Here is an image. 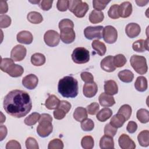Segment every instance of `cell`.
<instances>
[{"label":"cell","mask_w":149,"mask_h":149,"mask_svg":"<svg viewBox=\"0 0 149 149\" xmlns=\"http://www.w3.org/2000/svg\"><path fill=\"white\" fill-rule=\"evenodd\" d=\"M98 91V86L94 81L86 83L83 86V95L87 98H92L95 96Z\"/></svg>","instance_id":"4fadbf2b"},{"label":"cell","mask_w":149,"mask_h":149,"mask_svg":"<svg viewBox=\"0 0 149 149\" xmlns=\"http://www.w3.org/2000/svg\"><path fill=\"white\" fill-rule=\"evenodd\" d=\"M63 148V141L59 139H55L50 141L48 146V149H62Z\"/></svg>","instance_id":"ee69618b"},{"label":"cell","mask_w":149,"mask_h":149,"mask_svg":"<svg viewBox=\"0 0 149 149\" xmlns=\"http://www.w3.org/2000/svg\"><path fill=\"white\" fill-rule=\"evenodd\" d=\"M3 106L8 114L20 118L25 116L31 111L32 102L27 92L20 90H13L5 97Z\"/></svg>","instance_id":"6da1fadb"},{"label":"cell","mask_w":149,"mask_h":149,"mask_svg":"<svg viewBox=\"0 0 149 149\" xmlns=\"http://www.w3.org/2000/svg\"><path fill=\"white\" fill-rule=\"evenodd\" d=\"M8 10V6L6 1L1 0L0 1V13H6Z\"/></svg>","instance_id":"680465c9"},{"label":"cell","mask_w":149,"mask_h":149,"mask_svg":"<svg viewBox=\"0 0 149 149\" xmlns=\"http://www.w3.org/2000/svg\"><path fill=\"white\" fill-rule=\"evenodd\" d=\"M38 83V79L34 74H29L22 79L23 86L29 90L34 89Z\"/></svg>","instance_id":"8fae6325"},{"label":"cell","mask_w":149,"mask_h":149,"mask_svg":"<svg viewBox=\"0 0 149 149\" xmlns=\"http://www.w3.org/2000/svg\"><path fill=\"white\" fill-rule=\"evenodd\" d=\"M60 38L63 42L65 44H70L75 39V32L73 29H66L60 31Z\"/></svg>","instance_id":"7c38bea8"},{"label":"cell","mask_w":149,"mask_h":149,"mask_svg":"<svg viewBox=\"0 0 149 149\" xmlns=\"http://www.w3.org/2000/svg\"><path fill=\"white\" fill-rule=\"evenodd\" d=\"M132 109L131 107L128 104H124L119 109L118 113L123 115L125 117L126 120H127L132 115Z\"/></svg>","instance_id":"74e56055"},{"label":"cell","mask_w":149,"mask_h":149,"mask_svg":"<svg viewBox=\"0 0 149 149\" xmlns=\"http://www.w3.org/2000/svg\"><path fill=\"white\" fill-rule=\"evenodd\" d=\"M14 63V61L10 58H1V62L0 65L1 70L3 72L6 73L10 66Z\"/></svg>","instance_id":"ab89813d"},{"label":"cell","mask_w":149,"mask_h":149,"mask_svg":"<svg viewBox=\"0 0 149 149\" xmlns=\"http://www.w3.org/2000/svg\"><path fill=\"white\" fill-rule=\"evenodd\" d=\"M0 135H1V141H2L6 136L8 130L7 128L4 125H1L0 127Z\"/></svg>","instance_id":"94428289"},{"label":"cell","mask_w":149,"mask_h":149,"mask_svg":"<svg viewBox=\"0 0 149 149\" xmlns=\"http://www.w3.org/2000/svg\"><path fill=\"white\" fill-rule=\"evenodd\" d=\"M44 40L48 46L54 47L59 44L60 36L57 31L53 30H49L44 34Z\"/></svg>","instance_id":"ba28073f"},{"label":"cell","mask_w":149,"mask_h":149,"mask_svg":"<svg viewBox=\"0 0 149 149\" xmlns=\"http://www.w3.org/2000/svg\"><path fill=\"white\" fill-rule=\"evenodd\" d=\"M104 132L105 135L113 137V136H115L117 132V128L115 127L114 126L111 125L110 123H108L105 126Z\"/></svg>","instance_id":"c3c4849f"},{"label":"cell","mask_w":149,"mask_h":149,"mask_svg":"<svg viewBox=\"0 0 149 149\" xmlns=\"http://www.w3.org/2000/svg\"><path fill=\"white\" fill-rule=\"evenodd\" d=\"M135 2L139 6H146L148 3V1H136Z\"/></svg>","instance_id":"6125c7cd"},{"label":"cell","mask_w":149,"mask_h":149,"mask_svg":"<svg viewBox=\"0 0 149 149\" xmlns=\"http://www.w3.org/2000/svg\"><path fill=\"white\" fill-rule=\"evenodd\" d=\"M137 140L141 146L148 147L149 146V131L148 130L141 131L138 134Z\"/></svg>","instance_id":"d6a6232c"},{"label":"cell","mask_w":149,"mask_h":149,"mask_svg":"<svg viewBox=\"0 0 149 149\" xmlns=\"http://www.w3.org/2000/svg\"><path fill=\"white\" fill-rule=\"evenodd\" d=\"M26 53V48L23 45H16L11 51L10 57L14 61H21L25 58Z\"/></svg>","instance_id":"9c48e42d"},{"label":"cell","mask_w":149,"mask_h":149,"mask_svg":"<svg viewBox=\"0 0 149 149\" xmlns=\"http://www.w3.org/2000/svg\"><path fill=\"white\" fill-rule=\"evenodd\" d=\"M108 16L112 19H118L120 17L119 14V5L117 4L112 5L108 12Z\"/></svg>","instance_id":"b9f144b4"},{"label":"cell","mask_w":149,"mask_h":149,"mask_svg":"<svg viewBox=\"0 0 149 149\" xmlns=\"http://www.w3.org/2000/svg\"><path fill=\"white\" fill-rule=\"evenodd\" d=\"M58 92L65 98H74L78 94V81L71 76L60 79L58 85Z\"/></svg>","instance_id":"7a4b0ae2"},{"label":"cell","mask_w":149,"mask_h":149,"mask_svg":"<svg viewBox=\"0 0 149 149\" xmlns=\"http://www.w3.org/2000/svg\"><path fill=\"white\" fill-rule=\"evenodd\" d=\"M81 145L84 149H91L94 145V139L91 136H84L81 139Z\"/></svg>","instance_id":"8d00e7d4"},{"label":"cell","mask_w":149,"mask_h":149,"mask_svg":"<svg viewBox=\"0 0 149 149\" xmlns=\"http://www.w3.org/2000/svg\"><path fill=\"white\" fill-rule=\"evenodd\" d=\"M134 87L135 88L140 92L145 91L148 87L147 79L142 76H139L134 83Z\"/></svg>","instance_id":"d4e9b609"},{"label":"cell","mask_w":149,"mask_h":149,"mask_svg":"<svg viewBox=\"0 0 149 149\" xmlns=\"http://www.w3.org/2000/svg\"><path fill=\"white\" fill-rule=\"evenodd\" d=\"M104 19V15L101 11L93 10L89 15V20L93 24L99 23L101 22Z\"/></svg>","instance_id":"f546056e"},{"label":"cell","mask_w":149,"mask_h":149,"mask_svg":"<svg viewBox=\"0 0 149 149\" xmlns=\"http://www.w3.org/2000/svg\"><path fill=\"white\" fill-rule=\"evenodd\" d=\"M52 121V118L49 114L42 113L41 115L37 127V133L39 136L46 137L52 133L53 130Z\"/></svg>","instance_id":"3957f363"},{"label":"cell","mask_w":149,"mask_h":149,"mask_svg":"<svg viewBox=\"0 0 149 149\" xmlns=\"http://www.w3.org/2000/svg\"><path fill=\"white\" fill-rule=\"evenodd\" d=\"M53 114H54V118L56 119L61 120V119H62L63 118H64L65 117L66 113L65 111H63V110H62L61 109H59V108H57L54 111Z\"/></svg>","instance_id":"9f6ffc18"},{"label":"cell","mask_w":149,"mask_h":149,"mask_svg":"<svg viewBox=\"0 0 149 149\" xmlns=\"http://www.w3.org/2000/svg\"><path fill=\"white\" fill-rule=\"evenodd\" d=\"M104 91L107 94L113 95L118 92V87L116 83L113 80H107L104 83Z\"/></svg>","instance_id":"ffe728a7"},{"label":"cell","mask_w":149,"mask_h":149,"mask_svg":"<svg viewBox=\"0 0 149 149\" xmlns=\"http://www.w3.org/2000/svg\"><path fill=\"white\" fill-rule=\"evenodd\" d=\"M73 118L77 122H81L87 118V111L83 107H77L73 112Z\"/></svg>","instance_id":"83f0119b"},{"label":"cell","mask_w":149,"mask_h":149,"mask_svg":"<svg viewBox=\"0 0 149 149\" xmlns=\"http://www.w3.org/2000/svg\"><path fill=\"white\" fill-rule=\"evenodd\" d=\"M126 121V120L123 115L117 113L112 117L109 123L118 129L121 127Z\"/></svg>","instance_id":"1f68e13d"},{"label":"cell","mask_w":149,"mask_h":149,"mask_svg":"<svg viewBox=\"0 0 149 149\" xmlns=\"http://www.w3.org/2000/svg\"><path fill=\"white\" fill-rule=\"evenodd\" d=\"M40 116L41 115L39 113L33 112L24 119V122L27 126H31L34 125L37 122H38Z\"/></svg>","instance_id":"d590c367"},{"label":"cell","mask_w":149,"mask_h":149,"mask_svg":"<svg viewBox=\"0 0 149 149\" xmlns=\"http://www.w3.org/2000/svg\"><path fill=\"white\" fill-rule=\"evenodd\" d=\"M17 40L19 42L24 44H30L33 40V37L32 34L26 30L20 31L16 37Z\"/></svg>","instance_id":"e0dca14e"},{"label":"cell","mask_w":149,"mask_h":149,"mask_svg":"<svg viewBox=\"0 0 149 149\" xmlns=\"http://www.w3.org/2000/svg\"><path fill=\"white\" fill-rule=\"evenodd\" d=\"M102 37L104 40L108 44L115 43L118 38L116 29L112 26H106L103 29Z\"/></svg>","instance_id":"52a82bcc"},{"label":"cell","mask_w":149,"mask_h":149,"mask_svg":"<svg viewBox=\"0 0 149 149\" xmlns=\"http://www.w3.org/2000/svg\"><path fill=\"white\" fill-rule=\"evenodd\" d=\"M59 99L55 95H50L47 98L45 102V106L48 109H56L60 103Z\"/></svg>","instance_id":"cb8c5ba5"},{"label":"cell","mask_w":149,"mask_h":149,"mask_svg":"<svg viewBox=\"0 0 149 149\" xmlns=\"http://www.w3.org/2000/svg\"><path fill=\"white\" fill-rule=\"evenodd\" d=\"M133 8L132 3L129 1L122 2L119 6V14L120 17L126 18L130 16L132 13Z\"/></svg>","instance_id":"9a60e30c"},{"label":"cell","mask_w":149,"mask_h":149,"mask_svg":"<svg viewBox=\"0 0 149 149\" xmlns=\"http://www.w3.org/2000/svg\"><path fill=\"white\" fill-rule=\"evenodd\" d=\"M99 102L100 105L104 107H112L115 104V101L112 95L106 94L105 93H101L99 96Z\"/></svg>","instance_id":"ac0fdd59"},{"label":"cell","mask_w":149,"mask_h":149,"mask_svg":"<svg viewBox=\"0 0 149 149\" xmlns=\"http://www.w3.org/2000/svg\"><path fill=\"white\" fill-rule=\"evenodd\" d=\"M141 32L140 26L136 23H130L127 24L125 28L126 35L131 38L137 37Z\"/></svg>","instance_id":"5bb4252c"},{"label":"cell","mask_w":149,"mask_h":149,"mask_svg":"<svg viewBox=\"0 0 149 149\" xmlns=\"http://www.w3.org/2000/svg\"><path fill=\"white\" fill-rule=\"evenodd\" d=\"M71 56L73 61L77 64L86 63L90 60L89 51L84 47L76 48Z\"/></svg>","instance_id":"5b68a950"},{"label":"cell","mask_w":149,"mask_h":149,"mask_svg":"<svg viewBox=\"0 0 149 149\" xmlns=\"http://www.w3.org/2000/svg\"><path fill=\"white\" fill-rule=\"evenodd\" d=\"M118 143L122 149H134L136 148V144L134 141L126 134H122L119 136Z\"/></svg>","instance_id":"30bf717a"},{"label":"cell","mask_w":149,"mask_h":149,"mask_svg":"<svg viewBox=\"0 0 149 149\" xmlns=\"http://www.w3.org/2000/svg\"><path fill=\"white\" fill-rule=\"evenodd\" d=\"M26 147L27 149H38V144L36 140L31 137H28L25 142Z\"/></svg>","instance_id":"7dc6e473"},{"label":"cell","mask_w":149,"mask_h":149,"mask_svg":"<svg viewBox=\"0 0 149 149\" xmlns=\"http://www.w3.org/2000/svg\"><path fill=\"white\" fill-rule=\"evenodd\" d=\"M81 127L84 131H91L94 127V123L91 119L86 118L81 121Z\"/></svg>","instance_id":"60d3db41"},{"label":"cell","mask_w":149,"mask_h":149,"mask_svg":"<svg viewBox=\"0 0 149 149\" xmlns=\"http://www.w3.org/2000/svg\"><path fill=\"white\" fill-rule=\"evenodd\" d=\"M81 2V0H70V1H69V7H68L69 10L71 12H73L74 8L76 6V5H78Z\"/></svg>","instance_id":"91938a15"},{"label":"cell","mask_w":149,"mask_h":149,"mask_svg":"<svg viewBox=\"0 0 149 149\" xmlns=\"http://www.w3.org/2000/svg\"><path fill=\"white\" fill-rule=\"evenodd\" d=\"M11 18L6 15H1L0 16V27L5 29L8 27L11 24Z\"/></svg>","instance_id":"bcb514c9"},{"label":"cell","mask_w":149,"mask_h":149,"mask_svg":"<svg viewBox=\"0 0 149 149\" xmlns=\"http://www.w3.org/2000/svg\"><path fill=\"white\" fill-rule=\"evenodd\" d=\"M137 119L142 123H146L149 121V112L147 109L141 108L137 111Z\"/></svg>","instance_id":"e575fe53"},{"label":"cell","mask_w":149,"mask_h":149,"mask_svg":"<svg viewBox=\"0 0 149 149\" xmlns=\"http://www.w3.org/2000/svg\"><path fill=\"white\" fill-rule=\"evenodd\" d=\"M52 3V0H42L40 2L39 6L43 10H48L51 8Z\"/></svg>","instance_id":"816d5d0a"},{"label":"cell","mask_w":149,"mask_h":149,"mask_svg":"<svg viewBox=\"0 0 149 149\" xmlns=\"http://www.w3.org/2000/svg\"><path fill=\"white\" fill-rule=\"evenodd\" d=\"M110 2V1H102V0H94L93 1V6L95 10L101 11L104 10L107 4Z\"/></svg>","instance_id":"7bdbcfd3"},{"label":"cell","mask_w":149,"mask_h":149,"mask_svg":"<svg viewBox=\"0 0 149 149\" xmlns=\"http://www.w3.org/2000/svg\"><path fill=\"white\" fill-rule=\"evenodd\" d=\"M112 115V111L110 108H104L98 112L96 118L100 122H105Z\"/></svg>","instance_id":"f1b7e54d"},{"label":"cell","mask_w":149,"mask_h":149,"mask_svg":"<svg viewBox=\"0 0 149 149\" xmlns=\"http://www.w3.org/2000/svg\"><path fill=\"white\" fill-rule=\"evenodd\" d=\"M133 49L138 52H143L148 50V38L146 40L143 39L138 40L134 41L132 45Z\"/></svg>","instance_id":"44dd1931"},{"label":"cell","mask_w":149,"mask_h":149,"mask_svg":"<svg viewBox=\"0 0 149 149\" xmlns=\"http://www.w3.org/2000/svg\"><path fill=\"white\" fill-rule=\"evenodd\" d=\"M100 109L99 104L97 102H92L87 107V111L88 114L94 115L98 113Z\"/></svg>","instance_id":"681fc988"},{"label":"cell","mask_w":149,"mask_h":149,"mask_svg":"<svg viewBox=\"0 0 149 149\" xmlns=\"http://www.w3.org/2000/svg\"><path fill=\"white\" fill-rule=\"evenodd\" d=\"M137 129V124L134 121H129L126 126V130L129 133H134Z\"/></svg>","instance_id":"6f0895ef"},{"label":"cell","mask_w":149,"mask_h":149,"mask_svg":"<svg viewBox=\"0 0 149 149\" xmlns=\"http://www.w3.org/2000/svg\"><path fill=\"white\" fill-rule=\"evenodd\" d=\"M24 72L23 68L17 64H13L7 71V73L11 77H17L22 75Z\"/></svg>","instance_id":"603a6c76"},{"label":"cell","mask_w":149,"mask_h":149,"mask_svg":"<svg viewBox=\"0 0 149 149\" xmlns=\"http://www.w3.org/2000/svg\"><path fill=\"white\" fill-rule=\"evenodd\" d=\"M73 22L69 19H62L59 23V29L60 31L66 29H73Z\"/></svg>","instance_id":"f6af8a7d"},{"label":"cell","mask_w":149,"mask_h":149,"mask_svg":"<svg viewBox=\"0 0 149 149\" xmlns=\"http://www.w3.org/2000/svg\"><path fill=\"white\" fill-rule=\"evenodd\" d=\"M103 26H88L84 30V34L85 37L88 40H93L97 38L100 40L102 37Z\"/></svg>","instance_id":"8992f818"},{"label":"cell","mask_w":149,"mask_h":149,"mask_svg":"<svg viewBox=\"0 0 149 149\" xmlns=\"http://www.w3.org/2000/svg\"><path fill=\"white\" fill-rule=\"evenodd\" d=\"M27 19L29 22L33 24H39L43 20V17L40 13L33 11L27 14Z\"/></svg>","instance_id":"836d02e7"},{"label":"cell","mask_w":149,"mask_h":149,"mask_svg":"<svg viewBox=\"0 0 149 149\" xmlns=\"http://www.w3.org/2000/svg\"><path fill=\"white\" fill-rule=\"evenodd\" d=\"M126 58L123 54H118L113 56V62L115 68L123 66L126 63Z\"/></svg>","instance_id":"f35d334b"},{"label":"cell","mask_w":149,"mask_h":149,"mask_svg":"<svg viewBox=\"0 0 149 149\" xmlns=\"http://www.w3.org/2000/svg\"><path fill=\"white\" fill-rule=\"evenodd\" d=\"M81 78L85 83H90L94 81V77L93 74L88 72H83L80 74Z\"/></svg>","instance_id":"f5cc1de1"},{"label":"cell","mask_w":149,"mask_h":149,"mask_svg":"<svg viewBox=\"0 0 149 149\" xmlns=\"http://www.w3.org/2000/svg\"><path fill=\"white\" fill-rule=\"evenodd\" d=\"M113 56L111 55L107 56L105 57L100 63L101 68L102 70L107 72H113L116 68L113 65Z\"/></svg>","instance_id":"2e32d148"},{"label":"cell","mask_w":149,"mask_h":149,"mask_svg":"<svg viewBox=\"0 0 149 149\" xmlns=\"http://www.w3.org/2000/svg\"><path fill=\"white\" fill-rule=\"evenodd\" d=\"M130 63L134 70L139 74H144L147 73L148 66L145 57L138 55H133L130 58Z\"/></svg>","instance_id":"277c9868"},{"label":"cell","mask_w":149,"mask_h":149,"mask_svg":"<svg viewBox=\"0 0 149 149\" xmlns=\"http://www.w3.org/2000/svg\"><path fill=\"white\" fill-rule=\"evenodd\" d=\"M20 144L16 140H12L8 141L6 145V149H20Z\"/></svg>","instance_id":"11a10c76"},{"label":"cell","mask_w":149,"mask_h":149,"mask_svg":"<svg viewBox=\"0 0 149 149\" xmlns=\"http://www.w3.org/2000/svg\"><path fill=\"white\" fill-rule=\"evenodd\" d=\"M59 109H61L63 111H65L66 113L69 112L71 108V104L67 101L62 100L60 101L59 106L58 107Z\"/></svg>","instance_id":"db71d44e"},{"label":"cell","mask_w":149,"mask_h":149,"mask_svg":"<svg viewBox=\"0 0 149 149\" xmlns=\"http://www.w3.org/2000/svg\"><path fill=\"white\" fill-rule=\"evenodd\" d=\"M45 57L41 53H35L31 56V62L36 66H40L45 63Z\"/></svg>","instance_id":"4dcf8cb0"},{"label":"cell","mask_w":149,"mask_h":149,"mask_svg":"<svg viewBox=\"0 0 149 149\" xmlns=\"http://www.w3.org/2000/svg\"><path fill=\"white\" fill-rule=\"evenodd\" d=\"M56 7L58 10L61 12L66 11L69 7V1L59 0L57 1Z\"/></svg>","instance_id":"f907efd6"},{"label":"cell","mask_w":149,"mask_h":149,"mask_svg":"<svg viewBox=\"0 0 149 149\" xmlns=\"http://www.w3.org/2000/svg\"><path fill=\"white\" fill-rule=\"evenodd\" d=\"M100 147L101 149H112L114 148V141L112 137L104 135L100 141Z\"/></svg>","instance_id":"7402d4cb"},{"label":"cell","mask_w":149,"mask_h":149,"mask_svg":"<svg viewBox=\"0 0 149 149\" xmlns=\"http://www.w3.org/2000/svg\"><path fill=\"white\" fill-rule=\"evenodd\" d=\"M88 10V5L85 2H81L74 8L72 13L79 18L83 17Z\"/></svg>","instance_id":"d6986e66"},{"label":"cell","mask_w":149,"mask_h":149,"mask_svg":"<svg viewBox=\"0 0 149 149\" xmlns=\"http://www.w3.org/2000/svg\"><path fill=\"white\" fill-rule=\"evenodd\" d=\"M119 79L124 83H130L133 81L134 74L133 72L129 70L125 69L120 71L118 74Z\"/></svg>","instance_id":"4316f807"},{"label":"cell","mask_w":149,"mask_h":149,"mask_svg":"<svg viewBox=\"0 0 149 149\" xmlns=\"http://www.w3.org/2000/svg\"><path fill=\"white\" fill-rule=\"evenodd\" d=\"M91 46L93 49H94L99 55L103 56L105 55L107 48L105 44L102 42L98 40H95L92 42Z\"/></svg>","instance_id":"484cf974"}]
</instances>
